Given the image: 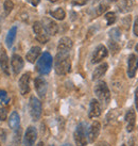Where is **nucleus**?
<instances>
[{
  "mask_svg": "<svg viewBox=\"0 0 138 146\" xmlns=\"http://www.w3.org/2000/svg\"><path fill=\"white\" fill-rule=\"evenodd\" d=\"M54 66L57 75H67L71 69V60L69 52H57Z\"/></svg>",
  "mask_w": 138,
  "mask_h": 146,
  "instance_id": "nucleus-1",
  "label": "nucleus"
},
{
  "mask_svg": "<svg viewBox=\"0 0 138 146\" xmlns=\"http://www.w3.org/2000/svg\"><path fill=\"white\" fill-rule=\"evenodd\" d=\"M52 64H53L52 56L49 52H44L41 56V58L37 60L36 70L41 75H48L51 72Z\"/></svg>",
  "mask_w": 138,
  "mask_h": 146,
  "instance_id": "nucleus-2",
  "label": "nucleus"
},
{
  "mask_svg": "<svg viewBox=\"0 0 138 146\" xmlns=\"http://www.w3.org/2000/svg\"><path fill=\"white\" fill-rule=\"evenodd\" d=\"M95 94L97 98L104 105H107L110 100V92L104 81H99L95 86Z\"/></svg>",
  "mask_w": 138,
  "mask_h": 146,
  "instance_id": "nucleus-3",
  "label": "nucleus"
},
{
  "mask_svg": "<svg viewBox=\"0 0 138 146\" xmlns=\"http://www.w3.org/2000/svg\"><path fill=\"white\" fill-rule=\"evenodd\" d=\"M73 139L77 146H85L88 142L87 139V126L85 123H80L73 133Z\"/></svg>",
  "mask_w": 138,
  "mask_h": 146,
  "instance_id": "nucleus-4",
  "label": "nucleus"
},
{
  "mask_svg": "<svg viewBox=\"0 0 138 146\" xmlns=\"http://www.w3.org/2000/svg\"><path fill=\"white\" fill-rule=\"evenodd\" d=\"M29 111L30 115L34 122H37L41 115V104L35 96H31L29 102Z\"/></svg>",
  "mask_w": 138,
  "mask_h": 146,
  "instance_id": "nucleus-5",
  "label": "nucleus"
},
{
  "mask_svg": "<svg viewBox=\"0 0 138 146\" xmlns=\"http://www.w3.org/2000/svg\"><path fill=\"white\" fill-rule=\"evenodd\" d=\"M33 31L35 33L36 40L41 44H46L49 41V34L45 30L41 21H35L33 24Z\"/></svg>",
  "mask_w": 138,
  "mask_h": 146,
  "instance_id": "nucleus-6",
  "label": "nucleus"
},
{
  "mask_svg": "<svg viewBox=\"0 0 138 146\" xmlns=\"http://www.w3.org/2000/svg\"><path fill=\"white\" fill-rule=\"evenodd\" d=\"M108 54V51L104 45H99L97 46V48L95 49V51L93 53V57H91V63L93 64H97L99 62H101L103 59H105Z\"/></svg>",
  "mask_w": 138,
  "mask_h": 146,
  "instance_id": "nucleus-7",
  "label": "nucleus"
},
{
  "mask_svg": "<svg viewBox=\"0 0 138 146\" xmlns=\"http://www.w3.org/2000/svg\"><path fill=\"white\" fill-rule=\"evenodd\" d=\"M37 138V131L35 127L30 126L26 130L24 137V146H34V143Z\"/></svg>",
  "mask_w": 138,
  "mask_h": 146,
  "instance_id": "nucleus-8",
  "label": "nucleus"
},
{
  "mask_svg": "<svg viewBox=\"0 0 138 146\" xmlns=\"http://www.w3.org/2000/svg\"><path fill=\"white\" fill-rule=\"evenodd\" d=\"M138 69V57L134 53L130 54L127 60V76L129 78H134Z\"/></svg>",
  "mask_w": 138,
  "mask_h": 146,
  "instance_id": "nucleus-9",
  "label": "nucleus"
},
{
  "mask_svg": "<svg viewBox=\"0 0 138 146\" xmlns=\"http://www.w3.org/2000/svg\"><path fill=\"white\" fill-rule=\"evenodd\" d=\"M41 24L49 35H55L58 31V26L57 25V23L49 17H44L41 21Z\"/></svg>",
  "mask_w": 138,
  "mask_h": 146,
  "instance_id": "nucleus-10",
  "label": "nucleus"
},
{
  "mask_svg": "<svg viewBox=\"0 0 138 146\" xmlns=\"http://www.w3.org/2000/svg\"><path fill=\"white\" fill-rule=\"evenodd\" d=\"M100 129H101V125L100 123L95 121V122L90 125L89 129L87 130V139H88V142L93 143L97 138L99 137V133H100Z\"/></svg>",
  "mask_w": 138,
  "mask_h": 146,
  "instance_id": "nucleus-11",
  "label": "nucleus"
},
{
  "mask_svg": "<svg viewBox=\"0 0 138 146\" xmlns=\"http://www.w3.org/2000/svg\"><path fill=\"white\" fill-rule=\"evenodd\" d=\"M34 85L38 96L41 98L45 97L47 93V82L43 77H36L34 80Z\"/></svg>",
  "mask_w": 138,
  "mask_h": 146,
  "instance_id": "nucleus-12",
  "label": "nucleus"
},
{
  "mask_svg": "<svg viewBox=\"0 0 138 146\" xmlns=\"http://www.w3.org/2000/svg\"><path fill=\"white\" fill-rule=\"evenodd\" d=\"M19 90L21 95H27L30 92V74L26 73L19 79Z\"/></svg>",
  "mask_w": 138,
  "mask_h": 146,
  "instance_id": "nucleus-13",
  "label": "nucleus"
},
{
  "mask_svg": "<svg viewBox=\"0 0 138 146\" xmlns=\"http://www.w3.org/2000/svg\"><path fill=\"white\" fill-rule=\"evenodd\" d=\"M72 45V41L69 37H62L58 41V45H57V52H70Z\"/></svg>",
  "mask_w": 138,
  "mask_h": 146,
  "instance_id": "nucleus-14",
  "label": "nucleus"
},
{
  "mask_svg": "<svg viewBox=\"0 0 138 146\" xmlns=\"http://www.w3.org/2000/svg\"><path fill=\"white\" fill-rule=\"evenodd\" d=\"M126 131L132 132L135 129L136 124V114L134 110H129L126 113Z\"/></svg>",
  "mask_w": 138,
  "mask_h": 146,
  "instance_id": "nucleus-15",
  "label": "nucleus"
},
{
  "mask_svg": "<svg viewBox=\"0 0 138 146\" xmlns=\"http://www.w3.org/2000/svg\"><path fill=\"white\" fill-rule=\"evenodd\" d=\"M24 60L18 54H14L12 57V60H11V66H12V70L14 72V74H19L20 70L24 68Z\"/></svg>",
  "mask_w": 138,
  "mask_h": 146,
  "instance_id": "nucleus-16",
  "label": "nucleus"
},
{
  "mask_svg": "<svg viewBox=\"0 0 138 146\" xmlns=\"http://www.w3.org/2000/svg\"><path fill=\"white\" fill-rule=\"evenodd\" d=\"M101 106L99 104L97 99H91V102L89 104V113H88V116L90 118H95L98 117L101 115Z\"/></svg>",
  "mask_w": 138,
  "mask_h": 146,
  "instance_id": "nucleus-17",
  "label": "nucleus"
},
{
  "mask_svg": "<svg viewBox=\"0 0 138 146\" xmlns=\"http://www.w3.org/2000/svg\"><path fill=\"white\" fill-rule=\"evenodd\" d=\"M0 67L3 70L5 75H10V66H9V58L7 54V51L3 48L0 50Z\"/></svg>",
  "mask_w": 138,
  "mask_h": 146,
  "instance_id": "nucleus-18",
  "label": "nucleus"
},
{
  "mask_svg": "<svg viewBox=\"0 0 138 146\" xmlns=\"http://www.w3.org/2000/svg\"><path fill=\"white\" fill-rule=\"evenodd\" d=\"M107 68H108V64L107 63H102L99 66H97V68L93 70V80L96 81L98 79H100L101 77H103L105 73L107 72Z\"/></svg>",
  "mask_w": 138,
  "mask_h": 146,
  "instance_id": "nucleus-19",
  "label": "nucleus"
},
{
  "mask_svg": "<svg viewBox=\"0 0 138 146\" xmlns=\"http://www.w3.org/2000/svg\"><path fill=\"white\" fill-rule=\"evenodd\" d=\"M41 47H38V46H34L32 48L29 50V52L27 53V61L30 62V63H34V62L36 61L38 57L41 56Z\"/></svg>",
  "mask_w": 138,
  "mask_h": 146,
  "instance_id": "nucleus-20",
  "label": "nucleus"
},
{
  "mask_svg": "<svg viewBox=\"0 0 138 146\" xmlns=\"http://www.w3.org/2000/svg\"><path fill=\"white\" fill-rule=\"evenodd\" d=\"M9 125L12 129H17L20 127V117L17 113L16 111L12 112V114L10 115V118H9Z\"/></svg>",
  "mask_w": 138,
  "mask_h": 146,
  "instance_id": "nucleus-21",
  "label": "nucleus"
},
{
  "mask_svg": "<svg viewBox=\"0 0 138 146\" xmlns=\"http://www.w3.org/2000/svg\"><path fill=\"white\" fill-rule=\"evenodd\" d=\"M119 11L121 13H129L133 10V1L132 0H121L118 4Z\"/></svg>",
  "mask_w": 138,
  "mask_h": 146,
  "instance_id": "nucleus-22",
  "label": "nucleus"
},
{
  "mask_svg": "<svg viewBox=\"0 0 138 146\" xmlns=\"http://www.w3.org/2000/svg\"><path fill=\"white\" fill-rule=\"evenodd\" d=\"M17 34V27H12L9 31L8 35H7V38H5V44L9 48H11L13 46V43L15 41V37H16Z\"/></svg>",
  "mask_w": 138,
  "mask_h": 146,
  "instance_id": "nucleus-23",
  "label": "nucleus"
},
{
  "mask_svg": "<svg viewBox=\"0 0 138 146\" xmlns=\"http://www.w3.org/2000/svg\"><path fill=\"white\" fill-rule=\"evenodd\" d=\"M50 15H51V17L55 18L57 21H63L66 17V13L62 8H57L53 11H50Z\"/></svg>",
  "mask_w": 138,
  "mask_h": 146,
  "instance_id": "nucleus-24",
  "label": "nucleus"
},
{
  "mask_svg": "<svg viewBox=\"0 0 138 146\" xmlns=\"http://www.w3.org/2000/svg\"><path fill=\"white\" fill-rule=\"evenodd\" d=\"M110 37L115 42L119 41V40H120V37H121V32H120L119 28L112 29V30L110 31Z\"/></svg>",
  "mask_w": 138,
  "mask_h": 146,
  "instance_id": "nucleus-25",
  "label": "nucleus"
},
{
  "mask_svg": "<svg viewBox=\"0 0 138 146\" xmlns=\"http://www.w3.org/2000/svg\"><path fill=\"white\" fill-rule=\"evenodd\" d=\"M107 9H110V4L105 2V1L101 2V3L99 4V7L97 8V15H102Z\"/></svg>",
  "mask_w": 138,
  "mask_h": 146,
  "instance_id": "nucleus-26",
  "label": "nucleus"
},
{
  "mask_svg": "<svg viewBox=\"0 0 138 146\" xmlns=\"http://www.w3.org/2000/svg\"><path fill=\"white\" fill-rule=\"evenodd\" d=\"M4 12H5V15H9L10 13L12 12L13 8H14V3H13L11 0H5L4 1Z\"/></svg>",
  "mask_w": 138,
  "mask_h": 146,
  "instance_id": "nucleus-27",
  "label": "nucleus"
},
{
  "mask_svg": "<svg viewBox=\"0 0 138 146\" xmlns=\"http://www.w3.org/2000/svg\"><path fill=\"white\" fill-rule=\"evenodd\" d=\"M105 19H106V23L108 26L110 25H113L116 21V15H115L114 12H107L105 14Z\"/></svg>",
  "mask_w": 138,
  "mask_h": 146,
  "instance_id": "nucleus-28",
  "label": "nucleus"
},
{
  "mask_svg": "<svg viewBox=\"0 0 138 146\" xmlns=\"http://www.w3.org/2000/svg\"><path fill=\"white\" fill-rule=\"evenodd\" d=\"M0 100L3 105H8L10 102V97L8 96L7 92L3 91V90H0Z\"/></svg>",
  "mask_w": 138,
  "mask_h": 146,
  "instance_id": "nucleus-29",
  "label": "nucleus"
},
{
  "mask_svg": "<svg viewBox=\"0 0 138 146\" xmlns=\"http://www.w3.org/2000/svg\"><path fill=\"white\" fill-rule=\"evenodd\" d=\"M108 47H110V51H112L113 54H115L116 52L119 51V46H118L117 43H116L115 41H113V40H110V41L108 42Z\"/></svg>",
  "mask_w": 138,
  "mask_h": 146,
  "instance_id": "nucleus-30",
  "label": "nucleus"
},
{
  "mask_svg": "<svg viewBox=\"0 0 138 146\" xmlns=\"http://www.w3.org/2000/svg\"><path fill=\"white\" fill-rule=\"evenodd\" d=\"M7 116H8V112L4 108H1L0 109V121H5L7 119Z\"/></svg>",
  "mask_w": 138,
  "mask_h": 146,
  "instance_id": "nucleus-31",
  "label": "nucleus"
},
{
  "mask_svg": "<svg viewBox=\"0 0 138 146\" xmlns=\"http://www.w3.org/2000/svg\"><path fill=\"white\" fill-rule=\"evenodd\" d=\"M133 33L135 34V36H138V16L135 18L134 25H133Z\"/></svg>",
  "mask_w": 138,
  "mask_h": 146,
  "instance_id": "nucleus-32",
  "label": "nucleus"
},
{
  "mask_svg": "<svg viewBox=\"0 0 138 146\" xmlns=\"http://www.w3.org/2000/svg\"><path fill=\"white\" fill-rule=\"evenodd\" d=\"M135 106H136V109L138 110V88H136L135 90Z\"/></svg>",
  "mask_w": 138,
  "mask_h": 146,
  "instance_id": "nucleus-33",
  "label": "nucleus"
},
{
  "mask_svg": "<svg viewBox=\"0 0 138 146\" xmlns=\"http://www.w3.org/2000/svg\"><path fill=\"white\" fill-rule=\"evenodd\" d=\"M29 2L32 4L33 7H37L41 2V0H29Z\"/></svg>",
  "mask_w": 138,
  "mask_h": 146,
  "instance_id": "nucleus-34",
  "label": "nucleus"
},
{
  "mask_svg": "<svg viewBox=\"0 0 138 146\" xmlns=\"http://www.w3.org/2000/svg\"><path fill=\"white\" fill-rule=\"evenodd\" d=\"M97 146H110V145L108 144V143H106V142H104V141H103V142L98 143V145H97Z\"/></svg>",
  "mask_w": 138,
  "mask_h": 146,
  "instance_id": "nucleus-35",
  "label": "nucleus"
},
{
  "mask_svg": "<svg viewBox=\"0 0 138 146\" xmlns=\"http://www.w3.org/2000/svg\"><path fill=\"white\" fill-rule=\"evenodd\" d=\"M36 146H44V143H43V142H39Z\"/></svg>",
  "mask_w": 138,
  "mask_h": 146,
  "instance_id": "nucleus-36",
  "label": "nucleus"
},
{
  "mask_svg": "<svg viewBox=\"0 0 138 146\" xmlns=\"http://www.w3.org/2000/svg\"><path fill=\"white\" fill-rule=\"evenodd\" d=\"M135 50H136V51H137V53H138V44L135 46Z\"/></svg>",
  "mask_w": 138,
  "mask_h": 146,
  "instance_id": "nucleus-37",
  "label": "nucleus"
},
{
  "mask_svg": "<svg viewBox=\"0 0 138 146\" xmlns=\"http://www.w3.org/2000/svg\"><path fill=\"white\" fill-rule=\"evenodd\" d=\"M62 146H72V145H70V144H64V145H62Z\"/></svg>",
  "mask_w": 138,
  "mask_h": 146,
  "instance_id": "nucleus-38",
  "label": "nucleus"
},
{
  "mask_svg": "<svg viewBox=\"0 0 138 146\" xmlns=\"http://www.w3.org/2000/svg\"><path fill=\"white\" fill-rule=\"evenodd\" d=\"M50 1H51V2H55V1H57V0H50Z\"/></svg>",
  "mask_w": 138,
  "mask_h": 146,
  "instance_id": "nucleus-39",
  "label": "nucleus"
},
{
  "mask_svg": "<svg viewBox=\"0 0 138 146\" xmlns=\"http://www.w3.org/2000/svg\"><path fill=\"white\" fill-rule=\"evenodd\" d=\"M110 1H118V0H110Z\"/></svg>",
  "mask_w": 138,
  "mask_h": 146,
  "instance_id": "nucleus-40",
  "label": "nucleus"
},
{
  "mask_svg": "<svg viewBox=\"0 0 138 146\" xmlns=\"http://www.w3.org/2000/svg\"><path fill=\"white\" fill-rule=\"evenodd\" d=\"M121 146H126V145H124V144H123V145H121Z\"/></svg>",
  "mask_w": 138,
  "mask_h": 146,
  "instance_id": "nucleus-41",
  "label": "nucleus"
}]
</instances>
